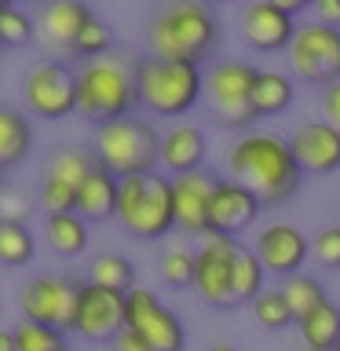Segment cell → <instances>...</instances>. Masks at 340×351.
<instances>
[{
    "label": "cell",
    "mask_w": 340,
    "mask_h": 351,
    "mask_svg": "<svg viewBox=\"0 0 340 351\" xmlns=\"http://www.w3.org/2000/svg\"><path fill=\"white\" fill-rule=\"evenodd\" d=\"M208 351H234V348H230V344H212Z\"/></svg>",
    "instance_id": "cell-44"
},
{
    "label": "cell",
    "mask_w": 340,
    "mask_h": 351,
    "mask_svg": "<svg viewBox=\"0 0 340 351\" xmlns=\"http://www.w3.org/2000/svg\"><path fill=\"white\" fill-rule=\"evenodd\" d=\"M77 205V191L66 183H55V180H44L40 176V186H37V208L44 216H62V213H73Z\"/></svg>",
    "instance_id": "cell-36"
},
{
    "label": "cell",
    "mask_w": 340,
    "mask_h": 351,
    "mask_svg": "<svg viewBox=\"0 0 340 351\" xmlns=\"http://www.w3.org/2000/svg\"><path fill=\"white\" fill-rule=\"evenodd\" d=\"M205 154H208V143H205V132L197 125H172L169 132H161V169L175 176H186V172H197L205 165Z\"/></svg>",
    "instance_id": "cell-20"
},
{
    "label": "cell",
    "mask_w": 340,
    "mask_h": 351,
    "mask_svg": "<svg viewBox=\"0 0 340 351\" xmlns=\"http://www.w3.org/2000/svg\"><path fill=\"white\" fill-rule=\"evenodd\" d=\"M22 103L40 121H66L77 114V70L62 59H44L22 77Z\"/></svg>",
    "instance_id": "cell-8"
},
{
    "label": "cell",
    "mask_w": 340,
    "mask_h": 351,
    "mask_svg": "<svg viewBox=\"0 0 340 351\" xmlns=\"http://www.w3.org/2000/svg\"><path fill=\"white\" fill-rule=\"evenodd\" d=\"M114 344V351H150V344L143 340L139 333H132V329H121V333L110 340Z\"/></svg>",
    "instance_id": "cell-41"
},
{
    "label": "cell",
    "mask_w": 340,
    "mask_h": 351,
    "mask_svg": "<svg viewBox=\"0 0 340 351\" xmlns=\"http://www.w3.org/2000/svg\"><path fill=\"white\" fill-rule=\"evenodd\" d=\"M37 252V238H33L29 223H8L0 219V263L4 267H26Z\"/></svg>",
    "instance_id": "cell-30"
},
{
    "label": "cell",
    "mask_w": 340,
    "mask_h": 351,
    "mask_svg": "<svg viewBox=\"0 0 340 351\" xmlns=\"http://www.w3.org/2000/svg\"><path fill=\"white\" fill-rule=\"evenodd\" d=\"M158 274H161L165 285H172V289L194 285V249L183 245V241H169L158 256Z\"/></svg>",
    "instance_id": "cell-31"
},
{
    "label": "cell",
    "mask_w": 340,
    "mask_h": 351,
    "mask_svg": "<svg viewBox=\"0 0 340 351\" xmlns=\"http://www.w3.org/2000/svg\"><path fill=\"white\" fill-rule=\"evenodd\" d=\"M219 176L208 169L186 172L172 180V213H175V230L183 234H208V202H212Z\"/></svg>",
    "instance_id": "cell-14"
},
{
    "label": "cell",
    "mask_w": 340,
    "mask_h": 351,
    "mask_svg": "<svg viewBox=\"0 0 340 351\" xmlns=\"http://www.w3.org/2000/svg\"><path fill=\"white\" fill-rule=\"evenodd\" d=\"M241 37L256 51H282L296 37V22L274 8V0H256L241 11Z\"/></svg>",
    "instance_id": "cell-19"
},
{
    "label": "cell",
    "mask_w": 340,
    "mask_h": 351,
    "mask_svg": "<svg viewBox=\"0 0 340 351\" xmlns=\"http://www.w3.org/2000/svg\"><path fill=\"white\" fill-rule=\"evenodd\" d=\"M322 117H326V125H333L340 132V81L322 88Z\"/></svg>",
    "instance_id": "cell-39"
},
{
    "label": "cell",
    "mask_w": 340,
    "mask_h": 351,
    "mask_svg": "<svg viewBox=\"0 0 340 351\" xmlns=\"http://www.w3.org/2000/svg\"><path fill=\"white\" fill-rule=\"evenodd\" d=\"M73 333H81L84 340H114L125 329V293L103 289V285L84 282L77 293L73 307Z\"/></svg>",
    "instance_id": "cell-13"
},
{
    "label": "cell",
    "mask_w": 340,
    "mask_h": 351,
    "mask_svg": "<svg viewBox=\"0 0 340 351\" xmlns=\"http://www.w3.org/2000/svg\"><path fill=\"white\" fill-rule=\"evenodd\" d=\"M274 8H278V11H285L289 19H296V15H300V11L307 8V0H274Z\"/></svg>",
    "instance_id": "cell-42"
},
{
    "label": "cell",
    "mask_w": 340,
    "mask_h": 351,
    "mask_svg": "<svg viewBox=\"0 0 340 351\" xmlns=\"http://www.w3.org/2000/svg\"><path fill=\"white\" fill-rule=\"evenodd\" d=\"M333 351H340V340H337V348H333Z\"/></svg>",
    "instance_id": "cell-45"
},
{
    "label": "cell",
    "mask_w": 340,
    "mask_h": 351,
    "mask_svg": "<svg viewBox=\"0 0 340 351\" xmlns=\"http://www.w3.org/2000/svg\"><path fill=\"white\" fill-rule=\"evenodd\" d=\"M33 150V125L15 106H0V172L15 169Z\"/></svg>",
    "instance_id": "cell-22"
},
{
    "label": "cell",
    "mask_w": 340,
    "mask_h": 351,
    "mask_svg": "<svg viewBox=\"0 0 340 351\" xmlns=\"http://www.w3.org/2000/svg\"><path fill=\"white\" fill-rule=\"evenodd\" d=\"M289 150L300 172L311 176H326L340 169V132L326 121H304L293 128L289 136Z\"/></svg>",
    "instance_id": "cell-16"
},
{
    "label": "cell",
    "mask_w": 340,
    "mask_h": 351,
    "mask_svg": "<svg viewBox=\"0 0 340 351\" xmlns=\"http://www.w3.org/2000/svg\"><path fill=\"white\" fill-rule=\"evenodd\" d=\"M278 293H282V300H285V307H289V315L296 318V322H300L307 311H315L322 300H329L322 282L311 278V274H293V278H285Z\"/></svg>",
    "instance_id": "cell-29"
},
{
    "label": "cell",
    "mask_w": 340,
    "mask_h": 351,
    "mask_svg": "<svg viewBox=\"0 0 340 351\" xmlns=\"http://www.w3.org/2000/svg\"><path fill=\"white\" fill-rule=\"evenodd\" d=\"M252 81H256V66L238 59H216L202 70V99L208 103L216 125L252 132L260 121L252 110Z\"/></svg>",
    "instance_id": "cell-7"
},
{
    "label": "cell",
    "mask_w": 340,
    "mask_h": 351,
    "mask_svg": "<svg viewBox=\"0 0 340 351\" xmlns=\"http://www.w3.org/2000/svg\"><path fill=\"white\" fill-rule=\"evenodd\" d=\"M11 337H15V351H70L62 329L29 322V318H19V322L11 326Z\"/></svg>",
    "instance_id": "cell-32"
},
{
    "label": "cell",
    "mask_w": 340,
    "mask_h": 351,
    "mask_svg": "<svg viewBox=\"0 0 340 351\" xmlns=\"http://www.w3.org/2000/svg\"><path fill=\"white\" fill-rule=\"evenodd\" d=\"M114 51V33H110V26L99 15H92L84 22V29L77 33V40H73V59H81V62H92V59H103V55Z\"/></svg>",
    "instance_id": "cell-33"
},
{
    "label": "cell",
    "mask_w": 340,
    "mask_h": 351,
    "mask_svg": "<svg viewBox=\"0 0 340 351\" xmlns=\"http://www.w3.org/2000/svg\"><path fill=\"white\" fill-rule=\"evenodd\" d=\"M219 40H223L219 15L208 4H202V0L161 4L147 22V48L154 59L202 66L216 51Z\"/></svg>",
    "instance_id": "cell-2"
},
{
    "label": "cell",
    "mask_w": 340,
    "mask_h": 351,
    "mask_svg": "<svg viewBox=\"0 0 340 351\" xmlns=\"http://www.w3.org/2000/svg\"><path fill=\"white\" fill-rule=\"evenodd\" d=\"M33 40H37V19H29L15 4L0 11V48H26Z\"/></svg>",
    "instance_id": "cell-34"
},
{
    "label": "cell",
    "mask_w": 340,
    "mask_h": 351,
    "mask_svg": "<svg viewBox=\"0 0 340 351\" xmlns=\"http://www.w3.org/2000/svg\"><path fill=\"white\" fill-rule=\"evenodd\" d=\"M263 271L260 260L241 245L238 256H234V267H230V307H241V304H252L256 296L263 293Z\"/></svg>",
    "instance_id": "cell-28"
},
{
    "label": "cell",
    "mask_w": 340,
    "mask_h": 351,
    "mask_svg": "<svg viewBox=\"0 0 340 351\" xmlns=\"http://www.w3.org/2000/svg\"><path fill=\"white\" fill-rule=\"evenodd\" d=\"M88 282L114 293H132L136 289V263L121 252H95L88 263Z\"/></svg>",
    "instance_id": "cell-26"
},
{
    "label": "cell",
    "mask_w": 340,
    "mask_h": 351,
    "mask_svg": "<svg viewBox=\"0 0 340 351\" xmlns=\"http://www.w3.org/2000/svg\"><path fill=\"white\" fill-rule=\"evenodd\" d=\"M136 62L128 51H110L77 66V117L95 128L128 117L136 106Z\"/></svg>",
    "instance_id": "cell-3"
},
{
    "label": "cell",
    "mask_w": 340,
    "mask_h": 351,
    "mask_svg": "<svg viewBox=\"0 0 340 351\" xmlns=\"http://www.w3.org/2000/svg\"><path fill=\"white\" fill-rule=\"evenodd\" d=\"M300 340L307 351H333L337 340H340V307L333 300H322L315 311H307L300 322Z\"/></svg>",
    "instance_id": "cell-24"
},
{
    "label": "cell",
    "mask_w": 340,
    "mask_h": 351,
    "mask_svg": "<svg viewBox=\"0 0 340 351\" xmlns=\"http://www.w3.org/2000/svg\"><path fill=\"white\" fill-rule=\"evenodd\" d=\"M293 95H296V88H293L289 73L256 70V81H252V110H256V117H271V114L289 110Z\"/></svg>",
    "instance_id": "cell-25"
},
{
    "label": "cell",
    "mask_w": 340,
    "mask_h": 351,
    "mask_svg": "<svg viewBox=\"0 0 340 351\" xmlns=\"http://www.w3.org/2000/svg\"><path fill=\"white\" fill-rule=\"evenodd\" d=\"M227 172L263 208L289 202L300 191V180H304V172L293 161L289 139L274 136V132H260V128L241 132L234 139V147L227 154Z\"/></svg>",
    "instance_id": "cell-1"
},
{
    "label": "cell",
    "mask_w": 340,
    "mask_h": 351,
    "mask_svg": "<svg viewBox=\"0 0 340 351\" xmlns=\"http://www.w3.org/2000/svg\"><path fill=\"white\" fill-rule=\"evenodd\" d=\"M95 11L84 4V0H48L37 11V40L48 48L51 55H70L77 33L84 29V22L92 19Z\"/></svg>",
    "instance_id": "cell-17"
},
{
    "label": "cell",
    "mask_w": 340,
    "mask_h": 351,
    "mask_svg": "<svg viewBox=\"0 0 340 351\" xmlns=\"http://www.w3.org/2000/svg\"><path fill=\"white\" fill-rule=\"evenodd\" d=\"M125 329L139 333L150 344V351H183L186 348V329L172 307L158 300V293L136 285L125 293Z\"/></svg>",
    "instance_id": "cell-11"
},
{
    "label": "cell",
    "mask_w": 340,
    "mask_h": 351,
    "mask_svg": "<svg viewBox=\"0 0 340 351\" xmlns=\"http://www.w3.org/2000/svg\"><path fill=\"white\" fill-rule=\"evenodd\" d=\"M202 99V66L147 59L136 62V106L158 117H183Z\"/></svg>",
    "instance_id": "cell-6"
},
{
    "label": "cell",
    "mask_w": 340,
    "mask_h": 351,
    "mask_svg": "<svg viewBox=\"0 0 340 351\" xmlns=\"http://www.w3.org/2000/svg\"><path fill=\"white\" fill-rule=\"evenodd\" d=\"M311 256L329 271H340V227H322L311 238Z\"/></svg>",
    "instance_id": "cell-37"
},
{
    "label": "cell",
    "mask_w": 340,
    "mask_h": 351,
    "mask_svg": "<svg viewBox=\"0 0 340 351\" xmlns=\"http://www.w3.org/2000/svg\"><path fill=\"white\" fill-rule=\"evenodd\" d=\"M289 70L307 84H337L340 81V29L322 26V22H307L296 26V37L289 48Z\"/></svg>",
    "instance_id": "cell-9"
},
{
    "label": "cell",
    "mask_w": 340,
    "mask_h": 351,
    "mask_svg": "<svg viewBox=\"0 0 340 351\" xmlns=\"http://www.w3.org/2000/svg\"><path fill=\"white\" fill-rule=\"evenodd\" d=\"M307 252H311V241H307L293 223H271L256 234V245H252V256L260 260V267L267 274H282V278H293L300 274Z\"/></svg>",
    "instance_id": "cell-15"
},
{
    "label": "cell",
    "mask_w": 340,
    "mask_h": 351,
    "mask_svg": "<svg viewBox=\"0 0 340 351\" xmlns=\"http://www.w3.org/2000/svg\"><path fill=\"white\" fill-rule=\"evenodd\" d=\"M44 241L55 256L73 260L88 249V223L77 213H62V216H44Z\"/></svg>",
    "instance_id": "cell-23"
},
{
    "label": "cell",
    "mask_w": 340,
    "mask_h": 351,
    "mask_svg": "<svg viewBox=\"0 0 340 351\" xmlns=\"http://www.w3.org/2000/svg\"><path fill=\"white\" fill-rule=\"evenodd\" d=\"M117 223L125 234L139 241H161L172 234L175 213H172V180L158 172L147 176H125L117 180Z\"/></svg>",
    "instance_id": "cell-4"
},
{
    "label": "cell",
    "mask_w": 340,
    "mask_h": 351,
    "mask_svg": "<svg viewBox=\"0 0 340 351\" xmlns=\"http://www.w3.org/2000/svg\"><path fill=\"white\" fill-rule=\"evenodd\" d=\"M117 208V176H110L103 165L95 161V169L81 180L77 186V205L73 213L84 219V223H99V219H110Z\"/></svg>",
    "instance_id": "cell-21"
},
{
    "label": "cell",
    "mask_w": 340,
    "mask_h": 351,
    "mask_svg": "<svg viewBox=\"0 0 340 351\" xmlns=\"http://www.w3.org/2000/svg\"><path fill=\"white\" fill-rule=\"evenodd\" d=\"M95 169V154L84 150V147H62L55 150L48 165H44V180H55V183H66V186H81V180Z\"/></svg>",
    "instance_id": "cell-27"
},
{
    "label": "cell",
    "mask_w": 340,
    "mask_h": 351,
    "mask_svg": "<svg viewBox=\"0 0 340 351\" xmlns=\"http://www.w3.org/2000/svg\"><path fill=\"white\" fill-rule=\"evenodd\" d=\"M311 11H315V19L322 22V26L340 29V0H315Z\"/></svg>",
    "instance_id": "cell-40"
},
{
    "label": "cell",
    "mask_w": 340,
    "mask_h": 351,
    "mask_svg": "<svg viewBox=\"0 0 340 351\" xmlns=\"http://www.w3.org/2000/svg\"><path fill=\"white\" fill-rule=\"evenodd\" d=\"M92 154L117 180H125V176H147L161 161V132L154 128V121L128 114L121 121H110V125L95 128Z\"/></svg>",
    "instance_id": "cell-5"
},
{
    "label": "cell",
    "mask_w": 340,
    "mask_h": 351,
    "mask_svg": "<svg viewBox=\"0 0 340 351\" xmlns=\"http://www.w3.org/2000/svg\"><path fill=\"white\" fill-rule=\"evenodd\" d=\"M252 315H256V322L263 329H271V333H282V329L296 326V318L289 315V307H285L282 293L271 289V293H260L256 300H252Z\"/></svg>",
    "instance_id": "cell-35"
},
{
    "label": "cell",
    "mask_w": 340,
    "mask_h": 351,
    "mask_svg": "<svg viewBox=\"0 0 340 351\" xmlns=\"http://www.w3.org/2000/svg\"><path fill=\"white\" fill-rule=\"evenodd\" d=\"M0 351H15V337H11V329L0 326Z\"/></svg>",
    "instance_id": "cell-43"
},
{
    "label": "cell",
    "mask_w": 340,
    "mask_h": 351,
    "mask_svg": "<svg viewBox=\"0 0 340 351\" xmlns=\"http://www.w3.org/2000/svg\"><path fill=\"white\" fill-rule=\"evenodd\" d=\"M84 282H77L73 274H37L19 289V307L22 318L51 329H70L73 326V307H77V293Z\"/></svg>",
    "instance_id": "cell-10"
},
{
    "label": "cell",
    "mask_w": 340,
    "mask_h": 351,
    "mask_svg": "<svg viewBox=\"0 0 340 351\" xmlns=\"http://www.w3.org/2000/svg\"><path fill=\"white\" fill-rule=\"evenodd\" d=\"M260 202L252 197L241 183L234 180H219L208 202V234H227L238 238L241 230H249L260 216Z\"/></svg>",
    "instance_id": "cell-18"
},
{
    "label": "cell",
    "mask_w": 340,
    "mask_h": 351,
    "mask_svg": "<svg viewBox=\"0 0 340 351\" xmlns=\"http://www.w3.org/2000/svg\"><path fill=\"white\" fill-rule=\"evenodd\" d=\"M241 241L227 234H205L194 249V293L212 307H230V267Z\"/></svg>",
    "instance_id": "cell-12"
},
{
    "label": "cell",
    "mask_w": 340,
    "mask_h": 351,
    "mask_svg": "<svg viewBox=\"0 0 340 351\" xmlns=\"http://www.w3.org/2000/svg\"><path fill=\"white\" fill-rule=\"evenodd\" d=\"M29 197L15 191V186H0V219H8V223H26L29 216Z\"/></svg>",
    "instance_id": "cell-38"
}]
</instances>
